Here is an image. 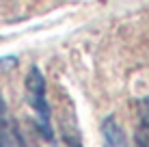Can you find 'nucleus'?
Instances as JSON below:
<instances>
[{"mask_svg": "<svg viewBox=\"0 0 149 147\" xmlns=\"http://www.w3.org/2000/svg\"><path fill=\"white\" fill-rule=\"evenodd\" d=\"M138 115H141V125L136 130V145L149 147V95L138 104Z\"/></svg>", "mask_w": 149, "mask_h": 147, "instance_id": "nucleus-4", "label": "nucleus"}, {"mask_svg": "<svg viewBox=\"0 0 149 147\" xmlns=\"http://www.w3.org/2000/svg\"><path fill=\"white\" fill-rule=\"evenodd\" d=\"M0 147H26L17 123L7 110V102L0 95Z\"/></svg>", "mask_w": 149, "mask_h": 147, "instance_id": "nucleus-2", "label": "nucleus"}, {"mask_svg": "<svg viewBox=\"0 0 149 147\" xmlns=\"http://www.w3.org/2000/svg\"><path fill=\"white\" fill-rule=\"evenodd\" d=\"M102 134H104V147H127L125 145V136H123L119 123L115 121V117H108L104 121Z\"/></svg>", "mask_w": 149, "mask_h": 147, "instance_id": "nucleus-3", "label": "nucleus"}, {"mask_svg": "<svg viewBox=\"0 0 149 147\" xmlns=\"http://www.w3.org/2000/svg\"><path fill=\"white\" fill-rule=\"evenodd\" d=\"M26 100L37 115V132L48 145L54 143V132H52V113H50V104L45 100V80L37 67H30L26 76Z\"/></svg>", "mask_w": 149, "mask_h": 147, "instance_id": "nucleus-1", "label": "nucleus"}, {"mask_svg": "<svg viewBox=\"0 0 149 147\" xmlns=\"http://www.w3.org/2000/svg\"><path fill=\"white\" fill-rule=\"evenodd\" d=\"M15 65H17V59H15V56H4V59H0V72L13 69Z\"/></svg>", "mask_w": 149, "mask_h": 147, "instance_id": "nucleus-5", "label": "nucleus"}]
</instances>
